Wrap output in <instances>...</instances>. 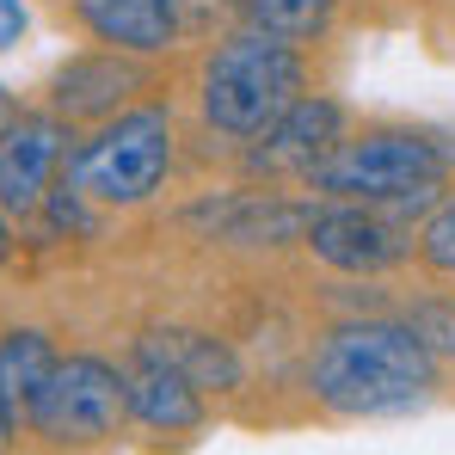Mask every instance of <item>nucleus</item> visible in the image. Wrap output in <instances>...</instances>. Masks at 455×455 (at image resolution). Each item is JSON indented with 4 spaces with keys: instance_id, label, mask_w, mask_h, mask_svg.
I'll return each mask as SVG.
<instances>
[{
    "instance_id": "2eb2a0df",
    "label": "nucleus",
    "mask_w": 455,
    "mask_h": 455,
    "mask_svg": "<svg viewBox=\"0 0 455 455\" xmlns=\"http://www.w3.org/2000/svg\"><path fill=\"white\" fill-rule=\"evenodd\" d=\"M240 12H246L252 31H271L283 44H314L332 25L339 0H240Z\"/></svg>"
},
{
    "instance_id": "f03ea898",
    "label": "nucleus",
    "mask_w": 455,
    "mask_h": 455,
    "mask_svg": "<svg viewBox=\"0 0 455 455\" xmlns=\"http://www.w3.org/2000/svg\"><path fill=\"white\" fill-rule=\"evenodd\" d=\"M307 92V68L302 50L271 37V31H228L222 44L210 50L204 80H197V105L204 124L222 130L228 142H252L265 136L296 99Z\"/></svg>"
},
{
    "instance_id": "9d476101",
    "label": "nucleus",
    "mask_w": 455,
    "mask_h": 455,
    "mask_svg": "<svg viewBox=\"0 0 455 455\" xmlns=\"http://www.w3.org/2000/svg\"><path fill=\"white\" fill-rule=\"evenodd\" d=\"M75 19L117 56H160L185 37V0H75Z\"/></svg>"
},
{
    "instance_id": "f3484780",
    "label": "nucleus",
    "mask_w": 455,
    "mask_h": 455,
    "mask_svg": "<svg viewBox=\"0 0 455 455\" xmlns=\"http://www.w3.org/2000/svg\"><path fill=\"white\" fill-rule=\"evenodd\" d=\"M25 31H31V6H25V0H0V56L19 50Z\"/></svg>"
},
{
    "instance_id": "1a4fd4ad",
    "label": "nucleus",
    "mask_w": 455,
    "mask_h": 455,
    "mask_svg": "<svg viewBox=\"0 0 455 455\" xmlns=\"http://www.w3.org/2000/svg\"><path fill=\"white\" fill-rule=\"evenodd\" d=\"M124 406H130L136 425H148L160 437H191V431H204V419H210V394L191 387L166 357H154L142 345H136L130 363H124Z\"/></svg>"
},
{
    "instance_id": "6ab92c4d",
    "label": "nucleus",
    "mask_w": 455,
    "mask_h": 455,
    "mask_svg": "<svg viewBox=\"0 0 455 455\" xmlns=\"http://www.w3.org/2000/svg\"><path fill=\"white\" fill-rule=\"evenodd\" d=\"M12 117H19V99H12V86L0 80V136H6V124H12Z\"/></svg>"
},
{
    "instance_id": "423d86ee",
    "label": "nucleus",
    "mask_w": 455,
    "mask_h": 455,
    "mask_svg": "<svg viewBox=\"0 0 455 455\" xmlns=\"http://www.w3.org/2000/svg\"><path fill=\"white\" fill-rule=\"evenodd\" d=\"M302 240L320 265H332L345 277H381L412 259V228L400 216H387L376 204H345V197L314 204Z\"/></svg>"
},
{
    "instance_id": "20e7f679",
    "label": "nucleus",
    "mask_w": 455,
    "mask_h": 455,
    "mask_svg": "<svg viewBox=\"0 0 455 455\" xmlns=\"http://www.w3.org/2000/svg\"><path fill=\"white\" fill-rule=\"evenodd\" d=\"M172 172V117L166 105H130L105 117L92 142L68 154V179L99 204V210H136Z\"/></svg>"
},
{
    "instance_id": "6e6552de",
    "label": "nucleus",
    "mask_w": 455,
    "mask_h": 455,
    "mask_svg": "<svg viewBox=\"0 0 455 455\" xmlns=\"http://www.w3.org/2000/svg\"><path fill=\"white\" fill-rule=\"evenodd\" d=\"M345 136V105L326 99V92H302L265 136L246 142V172H265V179H307L326 154L339 148Z\"/></svg>"
},
{
    "instance_id": "f257e3e1",
    "label": "nucleus",
    "mask_w": 455,
    "mask_h": 455,
    "mask_svg": "<svg viewBox=\"0 0 455 455\" xmlns=\"http://www.w3.org/2000/svg\"><path fill=\"white\" fill-rule=\"evenodd\" d=\"M437 351L394 314H351L314 339L307 394L332 419H406L437 394Z\"/></svg>"
},
{
    "instance_id": "ddd939ff",
    "label": "nucleus",
    "mask_w": 455,
    "mask_h": 455,
    "mask_svg": "<svg viewBox=\"0 0 455 455\" xmlns=\"http://www.w3.org/2000/svg\"><path fill=\"white\" fill-rule=\"evenodd\" d=\"M136 345L154 351V357H166L179 376L191 381V387H204V394H234L240 376H246V370H240V351H234L228 339L191 332V326H148Z\"/></svg>"
},
{
    "instance_id": "7ed1b4c3",
    "label": "nucleus",
    "mask_w": 455,
    "mask_h": 455,
    "mask_svg": "<svg viewBox=\"0 0 455 455\" xmlns=\"http://www.w3.org/2000/svg\"><path fill=\"white\" fill-rule=\"evenodd\" d=\"M450 166L443 148L425 136V130H363V136H339V148L326 154L307 185L320 197H345V204H376L387 216H425L437 210V191H443Z\"/></svg>"
},
{
    "instance_id": "9b49d317",
    "label": "nucleus",
    "mask_w": 455,
    "mask_h": 455,
    "mask_svg": "<svg viewBox=\"0 0 455 455\" xmlns=\"http://www.w3.org/2000/svg\"><path fill=\"white\" fill-rule=\"evenodd\" d=\"M142 86V75L130 68V56L117 50H92V56H75L62 62L56 80H50V111L62 124H105L124 111V99Z\"/></svg>"
},
{
    "instance_id": "4468645a",
    "label": "nucleus",
    "mask_w": 455,
    "mask_h": 455,
    "mask_svg": "<svg viewBox=\"0 0 455 455\" xmlns=\"http://www.w3.org/2000/svg\"><path fill=\"white\" fill-rule=\"evenodd\" d=\"M56 345H50V332H37V326H6L0 332V406L25 425V412L37 406V394H44V381L56 370Z\"/></svg>"
},
{
    "instance_id": "a211bd4d",
    "label": "nucleus",
    "mask_w": 455,
    "mask_h": 455,
    "mask_svg": "<svg viewBox=\"0 0 455 455\" xmlns=\"http://www.w3.org/2000/svg\"><path fill=\"white\" fill-rule=\"evenodd\" d=\"M12 443H19V419L0 406V455H12Z\"/></svg>"
},
{
    "instance_id": "dca6fc26",
    "label": "nucleus",
    "mask_w": 455,
    "mask_h": 455,
    "mask_svg": "<svg viewBox=\"0 0 455 455\" xmlns=\"http://www.w3.org/2000/svg\"><path fill=\"white\" fill-rule=\"evenodd\" d=\"M412 252L425 259V271H437V277H455V197L450 204H437L425 228L412 234Z\"/></svg>"
},
{
    "instance_id": "0eeeda50",
    "label": "nucleus",
    "mask_w": 455,
    "mask_h": 455,
    "mask_svg": "<svg viewBox=\"0 0 455 455\" xmlns=\"http://www.w3.org/2000/svg\"><path fill=\"white\" fill-rule=\"evenodd\" d=\"M75 154V124L56 111H19L0 136V210L6 216H37L44 191Z\"/></svg>"
},
{
    "instance_id": "412c9836",
    "label": "nucleus",
    "mask_w": 455,
    "mask_h": 455,
    "mask_svg": "<svg viewBox=\"0 0 455 455\" xmlns=\"http://www.w3.org/2000/svg\"><path fill=\"white\" fill-rule=\"evenodd\" d=\"M443 148V166H455V130H450V142H437Z\"/></svg>"
},
{
    "instance_id": "aec40b11",
    "label": "nucleus",
    "mask_w": 455,
    "mask_h": 455,
    "mask_svg": "<svg viewBox=\"0 0 455 455\" xmlns=\"http://www.w3.org/2000/svg\"><path fill=\"white\" fill-rule=\"evenodd\" d=\"M6 259H12V222L0 216V265H6Z\"/></svg>"
},
{
    "instance_id": "39448f33",
    "label": "nucleus",
    "mask_w": 455,
    "mask_h": 455,
    "mask_svg": "<svg viewBox=\"0 0 455 455\" xmlns=\"http://www.w3.org/2000/svg\"><path fill=\"white\" fill-rule=\"evenodd\" d=\"M124 370L99 351H68L44 381L37 406L25 412V431L50 450H99L124 431Z\"/></svg>"
},
{
    "instance_id": "f8f14e48",
    "label": "nucleus",
    "mask_w": 455,
    "mask_h": 455,
    "mask_svg": "<svg viewBox=\"0 0 455 455\" xmlns=\"http://www.w3.org/2000/svg\"><path fill=\"white\" fill-rule=\"evenodd\" d=\"M197 216L234 246H283V240L307 234L314 204H290L277 191H240V197H222V204H204Z\"/></svg>"
}]
</instances>
